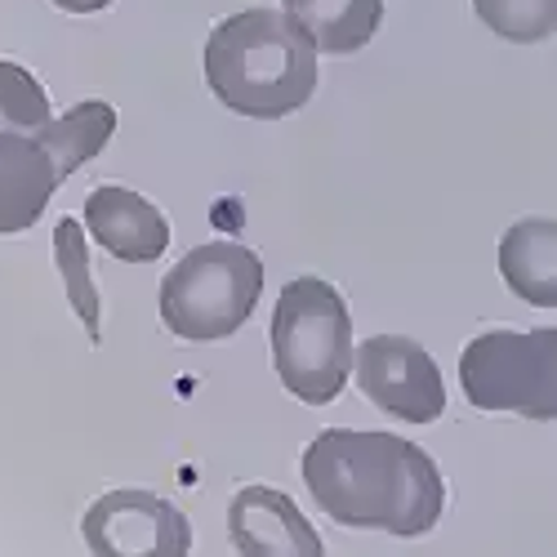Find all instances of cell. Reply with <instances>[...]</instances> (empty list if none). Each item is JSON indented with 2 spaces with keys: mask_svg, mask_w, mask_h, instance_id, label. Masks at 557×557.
I'll return each instance as SVG.
<instances>
[{
  "mask_svg": "<svg viewBox=\"0 0 557 557\" xmlns=\"http://www.w3.org/2000/svg\"><path fill=\"white\" fill-rule=\"evenodd\" d=\"M357 388L380 410L397 414L406 424H433L446 410V384L442 370L414 339L401 335H375L352 352Z\"/></svg>",
  "mask_w": 557,
  "mask_h": 557,
  "instance_id": "7",
  "label": "cell"
},
{
  "mask_svg": "<svg viewBox=\"0 0 557 557\" xmlns=\"http://www.w3.org/2000/svg\"><path fill=\"white\" fill-rule=\"evenodd\" d=\"M263 295V263L237 242H206L183 255L161 282V321L188 344L237 335Z\"/></svg>",
  "mask_w": 557,
  "mask_h": 557,
  "instance_id": "4",
  "label": "cell"
},
{
  "mask_svg": "<svg viewBox=\"0 0 557 557\" xmlns=\"http://www.w3.org/2000/svg\"><path fill=\"white\" fill-rule=\"evenodd\" d=\"M85 227L108 255L125 263H157L170 246V219L121 183H103L85 201Z\"/></svg>",
  "mask_w": 557,
  "mask_h": 557,
  "instance_id": "9",
  "label": "cell"
},
{
  "mask_svg": "<svg viewBox=\"0 0 557 557\" xmlns=\"http://www.w3.org/2000/svg\"><path fill=\"white\" fill-rule=\"evenodd\" d=\"M282 14L317 54H357L384 23V0H282Z\"/></svg>",
  "mask_w": 557,
  "mask_h": 557,
  "instance_id": "12",
  "label": "cell"
},
{
  "mask_svg": "<svg viewBox=\"0 0 557 557\" xmlns=\"http://www.w3.org/2000/svg\"><path fill=\"white\" fill-rule=\"evenodd\" d=\"M112 129H116L112 103L89 99V103H76L72 112H63V116H50L36 129V138H40V148L54 157L59 174L67 178V174H76L85 161H95L108 148Z\"/></svg>",
  "mask_w": 557,
  "mask_h": 557,
  "instance_id": "13",
  "label": "cell"
},
{
  "mask_svg": "<svg viewBox=\"0 0 557 557\" xmlns=\"http://www.w3.org/2000/svg\"><path fill=\"white\" fill-rule=\"evenodd\" d=\"M272 366L290 397L326 406L352 375V317L344 295L321 276H295L276 295Z\"/></svg>",
  "mask_w": 557,
  "mask_h": 557,
  "instance_id": "3",
  "label": "cell"
},
{
  "mask_svg": "<svg viewBox=\"0 0 557 557\" xmlns=\"http://www.w3.org/2000/svg\"><path fill=\"white\" fill-rule=\"evenodd\" d=\"M227 535L246 557H321V535L299 504L272 486H246L227 504Z\"/></svg>",
  "mask_w": 557,
  "mask_h": 557,
  "instance_id": "8",
  "label": "cell"
},
{
  "mask_svg": "<svg viewBox=\"0 0 557 557\" xmlns=\"http://www.w3.org/2000/svg\"><path fill=\"white\" fill-rule=\"evenodd\" d=\"M473 14L513 45H535L557 32V0H473Z\"/></svg>",
  "mask_w": 557,
  "mask_h": 557,
  "instance_id": "15",
  "label": "cell"
},
{
  "mask_svg": "<svg viewBox=\"0 0 557 557\" xmlns=\"http://www.w3.org/2000/svg\"><path fill=\"white\" fill-rule=\"evenodd\" d=\"M206 85L237 116H290L317 89V50L282 10H242L206 40Z\"/></svg>",
  "mask_w": 557,
  "mask_h": 557,
  "instance_id": "2",
  "label": "cell"
},
{
  "mask_svg": "<svg viewBox=\"0 0 557 557\" xmlns=\"http://www.w3.org/2000/svg\"><path fill=\"white\" fill-rule=\"evenodd\" d=\"M85 544L99 557H183L193 527L178 508L152 491H108L85 508Z\"/></svg>",
  "mask_w": 557,
  "mask_h": 557,
  "instance_id": "6",
  "label": "cell"
},
{
  "mask_svg": "<svg viewBox=\"0 0 557 557\" xmlns=\"http://www.w3.org/2000/svg\"><path fill=\"white\" fill-rule=\"evenodd\" d=\"M504 286L535 308H557V223L518 219L499 242Z\"/></svg>",
  "mask_w": 557,
  "mask_h": 557,
  "instance_id": "11",
  "label": "cell"
},
{
  "mask_svg": "<svg viewBox=\"0 0 557 557\" xmlns=\"http://www.w3.org/2000/svg\"><path fill=\"white\" fill-rule=\"evenodd\" d=\"M45 121H50V95H45V85L27 67L0 59V129L36 134Z\"/></svg>",
  "mask_w": 557,
  "mask_h": 557,
  "instance_id": "16",
  "label": "cell"
},
{
  "mask_svg": "<svg viewBox=\"0 0 557 557\" xmlns=\"http://www.w3.org/2000/svg\"><path fill=\"white\" fill-rule=\"evenodd\" d=\"M54 263L63 272V286L67 299L76 308V317L85 321V335L89 344H99V290H95V276H89V246H85V227L76 219H59L54 227Z\"/></svg>",
  "mask_w": 557,
  "mask_h": 557,
  "instance_id": "14",
  "label": "cell"
},
{
  "mask_svg": "<svg viewBox=\"0 0 557 557\" xmlns=\"http://www.w3.org/2000/svg\"><path fill=\"white\" fill-rule=\"evenodd\" d=\"M304 482L321 513L352 531L414 540L429 535L446 508V482L433 455L397 433H317L304 450Z\"/></svg>",
  "mask_w": 557,
  "mask_h": 557,
  "instance_id": "1",
  "label": "cell"
},
{
  "mask_svg": "<svg viewBox=\"0 0 557 557\" xmlns=\"http://www.w3.org/2000/svg\"><path fill=\"white\" fill-rule=\"evenodd\" d=\"M59 10H67V14H99V10H108L112 0H54Z\"/></svg>",
  "mask_w": 557,
  "mask_h": 557,
  "instance_id": "17",
  "label": "cell"
},
{
  "mask_svg": "<svg viewBox=\"0 0 557 557\" xmlns=\"http://www.w3.org/2000/svg\"><path fill=\"white\" fill-rule=\"evenodd\" d=\"M59 183L63 174L36 134L0 129V237L27 232L45 214Z\"/></svg>",
  "mask_w": 557,
  "mask_h": 557,
  "instance_id": "10",
  "label": "cell"
},
{
  "mask_svg": "<svg viewBox=\"0 0 557 557\" xmlns=\"http://www.w3.org/2000/svg\"><path fill=\"white\" fill-rule=\"evenodd\" d=\"M459 384L478 410H513L531 420L557 414V331H491L459 357Z\"/></svg>",
  "mask_w": 557,
  "mask_h": 557,
  "instance_id": "5",
  "label": "cell"
}]
</instances>
